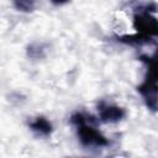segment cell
Here are the masks:
<instances>
[{
    "mask_svg": "<svg viewBox=\"0 0 158 158\" xmlns=\"http://www.w3.org/2000/svg\"><path fill=\"white\" fill-rule=\"evenodd\" d=\"M135 26L136 28L144 36L148 35H156L158 31V26H157V21L149 16H142V17H137L135 20Z\"/></svg>",
    "mask_w": 158,
    "mask_h": 158,
    "instance_id": "1",
    "label": "cell"
},
{
    "mask_svg": "<svg viewBox=\"0 0 158 158\" xmlns=\"http://www.w3.org/2000/svg\"><path fill=\"white\" fill-rule=\"evenodd\" d=\"M32 127L35 128V130H38V131H41V132H43V133H48L49 131H51V123L46 120V118H37L33 123H32Z\"/></svg>",
    "mask_w": 158,
    "mask_h": 158,
    "instance_id": "4",
    "label": "cell"
},
{
    "mask_svg": "<svg viewBox=\"0 0 158 158\" xmlns=\"http://www.w3.org/2000/svg\"><path fill=\"white\" fill-rule=\"evenodd\" d=\"M79 136L83 143H96V144H105L106 141L101 135H99L94 128L88 126H81L79 130Z\"/></svg>",
    "mask_w": 158,
    "mask_h": 158,
    "instance_id": "2",
    "label": "cell"
},
{
    "mask_svg": "<svg viewBox=\"0 0 158 158\" xmlns=\"http://www.w3.org/2000/svg\"><path fill=\"white\" fill-rule=\"evenodd\" d=\"M33 2L35 0H15V4L17 6V9L23 10V11H30L33 7Z\"/></svg>",
    "mask_w": 158,
    "mask_h": 158,
    "instance_id": "5",
    "label": "cell"
},
{
    "mask_svg": "<svg viewBox=\"0 0 158 158\" xmlns=\"http://www.w3.org/2000/svg\"><path fill=\"white\" fill-rule=\"evenodd\" d=\"M53 2H56V4H62V2H65L67 0H52Z\"/></svg>",
    "mask_w": 158,
    "mask_h": 158,
    "instance_id": "6",
    "label": "cell"
},
{
    "mask_svg": "<svg viewBox=\"0 0 158 158\" xmlns=\"http://www.w3.org/2000/svg\"><path fill=\"white\" fill-rule=\"evenodd\" d=\"M123 116V111L118 107H106L101 112V118L102 121H117Z\"/></svg>",
    "mask_w": 158,
    "mask_h": 158,
    "instance_id": "3",
    "label": "cell"
}]
</instances>
